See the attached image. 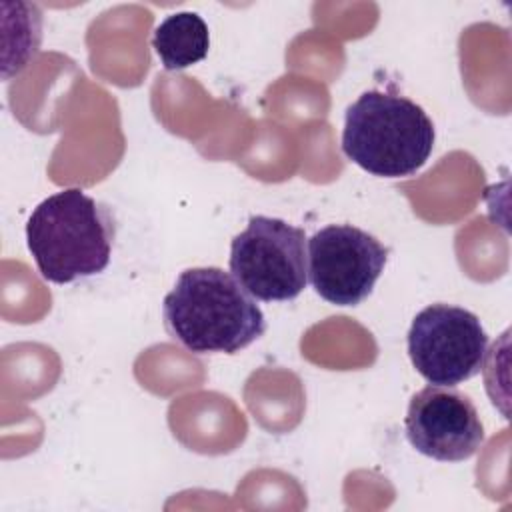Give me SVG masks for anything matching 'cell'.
<instances>
[{
	"instance_id": "cell-1",
	"label": "cell",
	"mask_w": 512,
	"mask_h": 512,
	"mask_svg": "<svg viewBox=\"0 0 512 512\" xmlns=\"http://www.w3.org/2000/svg\"><path fill=\"white\" fill-rule=\"evenodd\" d=\"M168 334L196 354H236L266 330L264 312L222 268H188L164 296Z\"/></svg>"
},
{
	"instance_id": "cell-2",
	"label": "cell",
	"mask_w": 512,
	"mask_h": 512,
	"mask_svg": "<svg viewBox=\"0 0 512 512\" xmlns=\"http://www.w3.org/2000/svg\"><path fill=\"white\" fill-rule=\"evenodd\" d=\"M116 238L112 210L80 188L42 200L26 224V244L40 276L54 284L106 270Z\"/></svg>"
},
{
	"instance_id": "cell-3",
	"label": "cell",
	"mask_w": 512,
	"mask_h": 512,
	"mask_svg": "<svg viewBox=\"0 0 512 512\" xmlns=\"http://www.w3.org/2000/svg\"><path fill=\"white\" fill-rule=\"evenodd\" d=\"M434 124L406 96L368 90L346 110L342 150L362 170L400 178L418 172L434 148Z\"/></svg>"
},
{
	"instance_id": "cell-4",
	"label": "cell",
	"mask_w": 512,
	"mask_h": 512,
	"mask_svg": "<svg viewBox=\"0 0 512 512\" xmlns=\"http://www.w3.org/2000/svg\"><path fill=\"white\" fill-rule=\"evenodd\" d=\"M230 274L256 300L286 302L308 282V240L280 218L252 216L230 244Z\"/></svg>"
},
{
	"instance_id": "cell-5",
	"label": "cell",
	"mask_w": 512,
	"mask_h": 512,
	"mask_svg": "<svg viewBox=\"0 0 512 512\" xmlns=\"http://www.w3.org/2000/svg\"><path fill=\"white\" fill-rule=\"evenodd\" d=\"M488 334L480 318L452 304H430L408 330V356L416 372L434 386H456L480 374Z\"/></svg>"
},
{
	"instance_id": "cell-6",
	"label": "cell",
	"mask_w": 512,
	"mask_h": 512,
	"mask_svg": "<svg viewBox=\"0 0 512 512\" xmlns=\"http://www.w3.org/2000/svg\"><path fill=\"white\" fill-rule=\"evenodd\" d=\"M388 248L352 224H330L308 240V280L314 292L336 306L366 300L384 272Z\"/></svg>"
},
{
	"instance_id": "cell-7",
	"label": "cell",
	"mask_w": 512,
	"mask_h": 512,
	"mask_svg": "<svg viewBox=\"0 0 512 512\" xmlns=\"http://www.w3.org/2000/svg\"><path fill=\"white\" fill-rule=\"evenodd\" d=\"M406 438L420 454L438 462H462L484 444V426L474 402L454 386L416 392L404 418Z\"/></svg>"
},
{
	"instance_id": "cell-8",
	"label": "cell",
	"mask_w": 512,
	"mask_h": 512,
	"mask_svg": "<svg viewBox=\"0 0 512 512\" xmlns=\"http://www.w3.org/2000/svg\"><path fill=\"white\" fill-rule=\"evenodd\" d=\"M152 46L166 70H184L206 58L208 26L196 12L170 14L156 26Z\"/></svg>"
}]
</instances>
